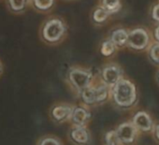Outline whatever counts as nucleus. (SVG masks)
<instances>
[{
  "instance_id": "nucleus-5",
  "label": "nucleus",
  "mask_w": 159,
  "mask_h": 145,
  "mask_svg": "<svg viewBox=\"0 0 159 145\" xmlns=\"http://www.w3.org/2000/svg\"><path fill=\"white\" fill-rule=\"evenodd\" d=\"M123 74L124 72L120 66L114 63H111L105 65L100 69L98 78L103 84H105L110 88H111L121 79H123Z\"/></svg>"
},
{
  "instance_id": "nucleus-13",
  "label": "nucleus",
  "mask_w": 159,
  "mask_h": 145,
  "mask_svg": "<svg viewBox=\"0 0 159 145\" xmlns=\"http://www.w3.org/2000/svg\"><path fill=\"white\" fill-rule=\"evenodd\" d=\"M8 11L15 15L24 14L29 8L30 0H5Z\"/></svg>"
},
{
  "instance_id": "nucleus-22",
  "label": "nucleus",
  "mask_w": 159,
  "mask_h": 145,
  "mask_svg": "<svg viewBox=\"0 0 159 145\" xmlns=\"http://www.w3.org/2000/svg\"><path fill=\"white\" fill-rule=\"evenodd\" d=\"M154 134H155V137L159 139V125H157L154 128Z\"/></svg>"
},
{
  "instance_id": "nucleus-10",
  "label": "nucleus",
  "mask_w": 159,
  "mask_h": 145,
  "mask_svg": "<svg viewBox=\"0 0 159 145\" xmlns=\"http://www.w3.org/2000/svg\"><path fill=\"white\" fill-rule=\"evenodd\" d=\"M132 124L138 130L148 132L152 129V121L150 115L145 111L137 112L132 120Z\"/></svg>"
},
{
  "instance_id": "nucleus-8",
  "label": "nucleus",
  "mask_w": 159,
  "mask_h": 145,
  "mask_svg": "<svg viewBox=\"0 0 159 145\" xmlns=\"http://www.w3.org/2000/svg\"><path fill=\"white\" fill-rule=\"evenodd\" d=\"M149 44V35L143 28H136L128 33L126 45L134 50H143Z\"/></svg>"
},
{
  "instance_id": "nucleus-17",
  "label": "nucleus",
  "mask_w": 159,
  "mask_h": 145,
  "mask_svg": "<svg viewBox=\"0 0 159 145\" xmlns=\"http://www.w3.org/2000/svg\"><path fill=\"white\" fill-rule=\"evenodd\" d=\"M117 47L110 39H106L102 41L100 45V53L105 57H110L115 53Z\"/></svg>"
},
{
  "instance_id": "nucleus-25",
  "label": "nucleus",
  "mask_w": 159,
  "mask_h": 145,
  "mask_svg": "<svg viewBox=\"0 0 159 145\" xmlns=\"http://www.w3.org/2000/svg\"><path fill=\"white\" fill-rule=\"evenodd\" d=\"M157 79H158V81H159V73H158V76H157Z\"/></svg>"
},
{
  "instance_id": "nucleus-27",
  "label": "nucleus",
  "mask_w": 159,
  "mask_h": 145,
  "mask_svg": "<svg viewBox=\"0 0 159 145\" xmlns=\"http://www.w3.org/2000/svg\"><path fill=\"white\" fill-rule=\"evenodd\" d=\"M0 1H1V0H0Z\"/></svg>"
},
{
  "instance_id": "nucleus-15",
  "label": "nucleus",
  "mask_w": 159,
  "mask_h": 145,
  "mask_svg": "<svg viewBox=\"0 0 159 145\" xmlns=\"http://www.w3.org/2000/svg\"><path fill=\"white\" fill-rule=\"evenodd\" d=\"M99 5L103 9H105L111 15L117 13L122 8L121 0H99Z\"/></svg>"
},
{
  "instance_id": "nucleus-18",
  "label": "nucleus",
  "mask_w": 159,
  "mask_h": 145,
  "mask_svg": "<svg viewBox=\"0 0 159 145\" xmlns=\"http://www.w3.org/2000/svg\"><path fill=\"white\" fill-rule=\"evenodd\" d=\"M104 141L107 145H122L117 138L115 130L108 131L104 136Z\"/></svg>"
},
{
  "instance_id": "nucleus-6",
  "label": "nucleus",
  "mask_w": 159,
  "mask_h": 145,
  "mask_svg": "<svg viewBox=\"0 0 159 145\" xmlns=\"http://www.w3.org/2000/svg\"><path fill=\"white\" fill-rule=\"evenodd\" d=\"M91 120V109L80 103L79 105L73 106L68 124L72 126H88Z\"/></svg>"
},
{
  "instance_id": "nucleus-16",
  "label": "nucleus",
  "mask_w": 159,
  "mask_h": 145,
  "mask_svg": "<svg viewBox=\"0 0 159 145\" xmlns=\"http://www.w3.org/2000/svg\"><path fill=\"white\" fill-rule=\"evenodd\" d=\"M36 145H64V142L55 135L46 134L39 138Z\"/></svg>"
},
{
  "instance_id": "nucleus-21",
  "label": "nucleus",
  "mask_w": 159,
  "mask_h": 145,
  "mask_svg": "<svg viewBox=\"0 0 159 145\" xmlns=\"http://www.w3.org/2000/svg\"><path fill=\"white\" fill-rule=\"evenodd\" d=\"M3 72H4V66H3L1 59H0V77L3 75Z\"/></svg>"
},
{
  "instance_id": "nucleus-24",
  "label": "nucleus",
  "mask_w": 159,
  "mask_h": 145,
  "mask_svg": "<svg viewBox=\"0 0 159 145\" xmlns=\"http://www.w3.org/2000/svg\"><path fill=\"white\" fill-rule=\"evenodd\" d=\"M63 1H66V2H72V1H77V0H63Z\"/></svg>"
},
{
  "instance_id": "nucleus-20",
  "label": "nucleus",
  "mask_w": 159,
  "mask_h": 145,
  "mask_svg": "<svg viewBox=\"0 0 159 145\" xmlns=\"http://www.w3.org/2000/svg\"><path fill=\"white\" fill-rule=\"evenodd\" d=\"M152 16L153 20L159 22V4H157L156 6L153 7L152 11Z\"/></svg>"
},
{
  "instance_id": "nucleus-3",
  "label": "nucleus",
  "mask_w": 159,
  "mask_h": 145,
  "mask_svg": "<svg viewBox=\"0 0 159 145\" xmlns=\"http://www.w3.org/2000/svg\"><path fill=\"white\" fill-rule=\"evenodd\" d=\"M111 97L114 104L120 108H129L137 100L135 84L127 79H121L111 88Z\"/></svg>"
},
{
  "instance_id": "nucleus-23",
  "label": "nucleus",
  "mask_w": 159,
  "mask_h": 145,
  "mask_svg": "<svg viewBox=\"0 0 159 145\" xmlns=\"http://www.w3.org/2000/svg\"><path fill=\"white\" fill-rule=\"evenodd\" d=\"M154 36H155V39L159 41V26L155 29V32H154Z\"/></svg>"
},
{
  "instance_id": "nucleus-2",
  "label": "nucleus",
  "mask_w": 159,
  "mask_h": 145,
  "mask_svg": "<svg viewBox=\"0 0 159 145\" xmlns=\"http://www.w3.org/2000/svg\"><path fill=\"white\" fill-rule=\"evenodd\" d=\"M96 77L97 76L94 74L93 70L90 67L74 65L68 67L65 82L70 91L77 97L83 90H84L94 83Z\"/></svg>"
},
{
  "instance_id": "nucleus-26",
  "label": "nucleus",
  "mask_w": 159,
  "mask_h": 145,
  "mask_svg": "<svg viewBox=\"0 0 159 145\" xmlns=\"http://www.w3.org/2000/svg\"><path fill=\"white\" fill-rule=\"evenodd\" d=\"M105 145H107V144H105Z\"/></svg>"
},
{
  "instance_id": "nucleus-11",
  "label": "nucleus",
  "mask_w": 159,
  "mask_h": 145,
  "mask_svg": "<svg viewBox=\"0 0 159 145\" xmlns=\"http://www.w3.org/2000/svg\"><path fill=\"white\" fill-rule=\"evenodd\" d=\"M110 16H111V14L105 9H103L100 5H98L91 11L90 20L94 25L102 26L103 25H105L107 23Z\"/></svg>"
},
{
  "instance_id": "nucleus-7",
  "label": "nucleus",
  "mask_w": 159,
  "mask_h": 145,
  "mask_svg": "<svg viewBox=\"0 0 159 145\" xmlns=\"http://www.w3.org/2000/svg\"><path fill=\"white\" fill-rule=\"evenodd\" d=\"M66 137L72 145H89L92 140V134L88 126L70 125Z\"/></svg>"
},
{
  "instance_id": "nucleus-19",
  "label": "nucleus",
  "mask_w": 159,
  "mask_h": 145,
  "mask_svg": "<svg viewBox=\"0 0 159 145\" xmlns=\"http://www.w3.org/2000/svg\"><path fill=\"white\" fill-rule=\"evenodd\" d=\"M149 56L154 64L159 65V43L152 45L149 50Z\"/></svg>"
},
{
  "instance_id": "nucleus-14",
  "label": "nucleus",
  "mask_w": 159,
  "mask_h": 145,
  "mask_svg": "<svg viewBox=\"0 0 159 145\" xmlns=\"http://www.w3.org/2000/svg\"><path fill=\"white\" fill-rule=\"evenodd\" d=\"M128 38V32L125 28H116L113 29L110 34V39L113 44L118 48H122L126 45Z\"/></svg>"
},
{
  "instance_id": "nucleus-12",
  "label": "nucleus",
  "mask_w": 159,
  "mask_h": 145,
  "mask_svg": "<svg viewBox=\"0 0 159 145\" xmlns=\"http://www.w3.org/2000/svg\"><path fill=\"white\" fill-rule=\"evenodd\" d=\"M56 4V0H30L29 7L36 12L46 14L51 12Z\"/></svg>"
},
{
  "instance_id": "nucleus-4",
  "label": "nucleus",
  "mask_w": 159,
  "mask_h": 145,
  "mask_svg": "<svg viewBox=\"0 0 159 145\" xmlns=\"http://www.w3.org/2000/svg\"><path fill=\"white\" fill-rule=\"evenodd\" d=\"M73 104L64 101L53 103L49 109L48 112L51 121L56 125H63L68 123V120L73 110Z\"/></svg>"
},
{
  "instance_id": "nucleus-9",
  "label": "nucleus",
  "mask_w": 159,
  "mask_h": 145,
  "mask_svg": "<svg viewBox=\"0 0 159 145\" xmlns=\"http://www.w3.org/2000/svg\"><path fill=\"white\" fill-rule=\"evenodd\" d=\"M115 132L122 145L131 144L134 142L137 137L138 129L135 127L132 122H125L118 125V127L115 129Z\"/></svg>"
},
{
  "instance_id": "nucleus-1",
  "label": "nucleus",
  "mask_w": 159,
  "mask_h": 145,
  "mask_svg": "<svg viewBox=\"0 0 159 145\" xmlns=\"http://www.w3.org/2000/svg\"><path fill=\"white\" fill-rule=\"evenodd\" d=\"M68 25L59 15L47 17L40 25L39 36L40 40L48 46H58L68 36Z\"/></svg>"
}]
</instances>
